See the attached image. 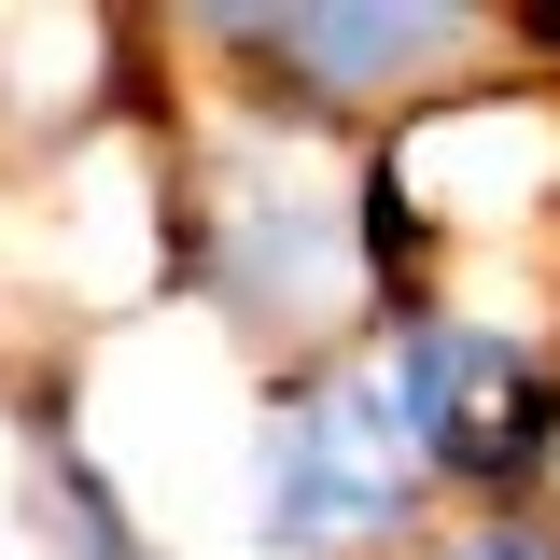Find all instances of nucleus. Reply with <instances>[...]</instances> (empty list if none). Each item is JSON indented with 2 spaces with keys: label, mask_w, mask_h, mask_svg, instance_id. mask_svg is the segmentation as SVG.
<instances>
[{
  "label": "nucleus",
  "mask_w": 560,
  "mask_h": 560,
  "mask_svg": "<svg viewBox=\"0 0 560 560\" xmlns=\"http://www.w3.org/2000/svg\"><path fill=\"white\" fill-rule=\"evenodd\" d=\"M393 378H407L420 448H434L448 477H504V463H533V448H547V364H533V350H504V337L434 323Z\"/></svg>",
  "instance_id": "nucleus-2"
},
{
  "label": "nucleus",
  "mask_w": 560,
  "mask_h": 560,
  "mask_svg": "<svg viewBox=\"0 0 560 560\" xmlns=\"http://www.w3.org/2000/svg\"><path fill=\"white\" fill-rule=\"evenodd\" d=\"M448 560H560V547H547V533H533V518H477V533H463V547H448Z\"/></svg>",
  "instance_id": "nucleus-4"
},
{
  "label": "nucleus",
  "mask_w": 560,
  "mask_h": 560,
  "mask_svg": "<svg viewBox=\"0 0 560 560\" xmlns=\"http://www.w3.org/2000/svg\"><path fill=\"white\" fill-rule=\"evenodd\" d=\"M463 14H253V43H308V70H378V57H407V43H448Z\"/></svg>",
  "instance_id": "nucleus-3"
},
{
  "label": "nucleus",
  "mask_w": 560,
  "mask_h": 560,
  "mask_svg": "<svg viewBox=\"0 0 560 560\" xmlns=\"http://www.w3.org/2000/svg\"><path fill=\"white\" fill-rule=\"evenodd\" d=\"M420 407L407 378H323V393H294L267 420V547H364V533H393L420 490Z\"/></svg>",
  "instance_id": "nucleus-1"
}]
</instances>
